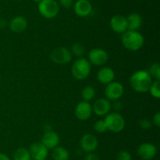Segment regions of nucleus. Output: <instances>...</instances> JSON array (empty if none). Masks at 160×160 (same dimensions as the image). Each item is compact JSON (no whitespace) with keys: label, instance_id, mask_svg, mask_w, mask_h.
<instances>
[{"label":"nucleus","instance_id":"16","mask_svg":"<svg viewBox=\"0 0 160 160\" xmlns=\"http://www.w3.org/2000/svg\"><path fill=\"white\" fill-rule=\"evenodd\" d=\"M42 143L48 149H53L57 147L59 143V136L56 132L46 130L42 138Z\"/></svg>","mask_w":160,"mask_h":160},{"label":"nucleus","instance_id":"14","mask_svg":"<svg viewBox=\"0 0 160 160\" xmlns=\"http://www.w3.org/2000/svg\"><path fill=\"white\" fill-rule=\"evenodd\" d=\"M73 9L78 17H85L92 13V5L89 0H78L73 4Z\"/></svg>","mask_w":160,"mask_h":160},{"label":"nucleus","instance_id":"31","mask_svg":"<svg viewBox=\"0 0 160 160\" xmlns=\"http://www.w3.org/2000/svg\"><path fill=\"white\" fill-rule=\"evenodd\" d=\"M153 124L157 127L160 126V112H157L153 117Z\"/></svg>","mask_w":160,"mask_h":160},{"label":"nucleus","instance_id":"11","mask_svg":"<svg viewBox=\"0 0 160 160\" xmlns=\"http://www.w3.org/2000/svg\"><path fill=\"white\" fill-rule=\"evenodd\" d=\"M92 113V107L88 101L80 102L75 108V115L79 120L86 121L90 119Z\"/></svg>","mask_w":160,"mask_h":160},{"label":"nucleus","instance_id":"23","mask_svg":"<svg viewBox=\"0 0 160 160\" xmlns=\"http://www.w3.org/2000/svg\"><path fill=\"white\" fill-rule=\"evenodd\" d=\"M81 96L85 101H89V100H92L95 96V90L93 86H88L84 87L81 92Z\"/></svg>","mask_w":160,"mask_h":160},{"label":"nucleus","instance_id":"32","mask_svg":"<svg viewBox=\"0 0 160 160\" xmlns=\"http://www.w3.org/2000/svg\"><path fill=\"white\" fill-rule=\"evenodd\" d=\"M113 107H114V108H115V109L117 110V111H119V110L121 109L122 104L120 103V101H118V100H117V101H116V100H115V103H114Z\"/></svg>","mask_w":160,"mask_h":160},{"label":"nucleus","instance_id":"18","mask_svg":"<svg viewBox=\"0 0 160 160\" xmlns=\"http://www.w3.org/2000/svg\"><path fill=\"white\" fill-rule=\"evenodd\" d=\"M114 78H115V73L110 67H102L97 73V78L102 84H109L113 81Z\"/></svg>","mask_w":160,"mask_h":160},{"label":"nucleus","instance_id":"21","mask_svg":"<svg viewBox=\"0 0 160 160\" xmlns=\"http://www.w3.org/2000/svg\"><path fill=\"white\" fill-rule=\"evenodd\" d=\"M14 160H31L29 150L25 147H20L17 149L13 154Z\"/></svg>","mask_w":160,"mask_h":160},{"label":"nucleus","instance_id":"5","mask_svg":"<svg viewBox=\"0 0 160 160\" xmlns=\"http://www.w3.org/2000/svg\"><path fill=\"white\" fill-rule=\"evenodd\" d=\"M107 130L112 133H120L124 129L125 120L118 112H112L107 115L104 119Z\"/></svg>","mask_w":160,"mask_h":160},{"label":"nucleus","instance_id":"33","mask_svg":"<svg viewBox=\"0 0 160 160\" xmlns=\"http://www.w3.org/2000/svg\"><path fill=\"white\" fill-rule=\"evenodd\" d=\"M0 160H10V158H9L7 155L0 152Z\"/></svg>","mask_w":160,"mask_h":160},{"label":"nucleus","instance_id":"28","mask_svg":"<svg viewBox=\"0 0 160 160\" xmlns=\"http://www.w3.org/2000/svg\"><path fill=\"white\" fill-rule=\"evenodd\" d=\"M139 125H140V126L142 127L143 130H149V129L152 128V122H150L149 120H148V119H142V120H141L140 122H139Z\"/></svg>","mask_w":160,"mask_h":160},{"label":"nucleus","instance_id":"1","mask_svg":"<svg viewBox=\"0 0 160 160\" xmlns=\"http://www.w3.org/2000/svg\"><path fill=\"white\" fill-rule=\"evenodd\" d=\"M130 85L138 93H146L149 89L152 80L148 72L140 70L134 72L130 78Z\"/></svg>","mask_w":160,"mask_h":160},{"label":"nucleus","instance_id":"19","mask_svg":"<svg viewBox=\"0 0 160 160\" xmlns=\"http://www.w3.org/2000/svg\"><path fill=\"white\" fill-rule=\"evenodd\" d=\"M128 21V30L131 31H137L141 28L142 24V17L140 14L133 13L128 15L127 17Z\"/></svg>","mask_w":160,"mask_h":160},{"label":"nucleus","instance_id":"3","mask_svg":"<svg viewBox=\"0 0 160 160\" xmlns=\"http://www.w3.org/2000/svg\"><path fill=\"white\" fill-rule=\"evenodd\" d=\"M91 72V64L85 58H79L72 65L71 73L73 78L78 80H84Z\"/></svg>","mask_w":160,"mask_h":160},{"label":"nucleus","instance_id":"4","mask_svg":"<svg viewBox=\"0 0 160 160\" xmlns=\"http://www.w3.org/2000/svg\"><path fill=\"white\" fill-rule=\"evenodd\" d=\"M41 15L46 19H52L58 15L59 6L56 0H42L38 5Z\"/></svg>","mask_w":160,"mask_h":160},{"label":"nucleus","instance_id":"34","mask_svg":"<svg viewBox=\"0 0 160 160\" xmlns=\"http://www.w3.org/2000/svg\"><path fill=\"white\" fill-rule=\"evenodd\" d=\"M0 24H1V26H0V28H3V27L6 26V21L3 20H0Z\"/></svg>","mask_w":160,"mask_h":160},{"label":"nucleus","instance_id":"37","mask_svg":"<svg viewBox=\"0 0 160 160\" xmlns=\"http://www.w3.org/2000/svg\"><path fill=\"white\" fill-rule=\"evenodd\" d=\"M19 1H20V0H19Z\"/></svg>","mask_w":160,"mask_h":160},{"label":"nucleus","instance_id":"2","mask_svg":"<svg viewBox=\"0 0 160 160\" xmlns=\"http://www.w3.org/2000/svg\"><path fill=\"white\" fill-rule=\"evenodd\" d=\"M122 43L123 46L131 51H138L145 43L144 36L137 31L128 30L123 33Z\"/></svg>","mask_w":160,"mask_h":160},{"label":"nucleus","instance_id":"22","mask_svg":"<svg viewBox=\"0 0 160 160\" xmlns=\"http://www.w3.org/2000/svg\"><path fill=\"white\" fill-rule=\"evenodd\" d=\"M70 52H71L72 55L73 54L74 56H78V57L81 58L85 53V48L80 42H75L74 44L72 45Z\"/></svg>","mask_w":160,"mask_h":160},{"label":"nucleus","instance_id":"15","mask_svg":"<svg viewBox=\"0 0 160 160\" xmlns=\"http://www.w3.org/2000/svg\"><path fill=\"white\" fill-rule=\"evenodd\" d=\"M111 107H112V104L108 99L99 98L94 103L92 111H94L97 115L103 116L109 114Z\"/></svg>","mask_w":160,"mask_h":160},{"label":"nucleus","instance_id":"35","mask_svg":"<svg viewBox=\"0 0 160 160\" xmlns=\"http://www.w3.org/2000/svg\"><path fill=\"white\" fill-rule=\"evenodd\" d=\"M32 1H34V2H35V3H40L41 1H42V0H32Z\"/></svg>","mask_w":160,"mask_h":160},{"label":"nucleus","instance_id":"26","mask_svg":"<svg viewBox=\"0 0 160 160\" xmlns=\"http://www.w3.org/2000/svg\"><path fill=\"white\" fill-rule=\"evenodd\" d=\"M94 129H95V131L99 133H102L107 131V127H106L104 120L97 121L94 125Z\"/></svg>","mask_w":160,"mask_h":160},{"label":"nucleus","instance_id":"25","mask_svg":"<svg viewBox=\"0 0 160 160\" xmlns=\"http://www.w3.org/2000/svg\"><path fill=\"white\" fill-rule=\"evenodd\" d=\"M151 77H154L156 80L160 79V64L159 63H154L149 67V72Z\"/></svg>","mask_w":160,"mask_h":160},{"label":"nucleus","instance_id":"29","mask_svg":"<svg viewBox=\"0 0 160 160\" xmlns=\"http://www.w3.org/2000/svg\"><path fill=\"white\" fill-rule=\"evenodd\" d=\"M60 5L66 9H70L73 5V0H59Z\"/></svg>","mask_w":160,"mask_h":160},{"label":"nucleus","instance_id":"8","mask_svg":"<svg viewBox=\"0 0 160 160\" xmlns=\"http://www.w3.org/2000/svg\"><path fill=\"white\" fill-rule=\"evenodd\" d=\"M109 60V55L104 50L95 48L88 53V61L90 64L96 66H102Z\"/></svg>","mask_w":160,"mask_h":160},{"label":"nucleus","instance_id":"27","mask_svg":"<svg viewBox=\"0 0 160 160\" xmlns=\"http://www.w3.org/2000/svg\"><path fill=\"white\" fill-rule=\"evenodd\" d=\"M116 160H131V155L128 151H120L117 153Z\"/></svg>","mask_w":160,"mask_h":160},{"label":"nucleus","instance_id":"13","mask_svg":"<svg viewBox=\"0 0 160 160\" xmlns=\"http://www.w3.org/2000/svg\"><path fill=\"white\" fill-rule=\"evenodd\" d=\"M110 27L112 31L118 34H123L128 31L127 17L122 15H115L111 18Z\"/></svg>","mask_w":160,"mask_h":160},{"label":"nucleus","instance_id":"7","mask_svg":"<svg viewBox=\"0 0 160 160\" xmlns=\"http://www.w3.org/2000/svg\"><path fill=\"white\" fill-rule=\"evenodd\" d=\"M124 93V88L118 82H111L105 89V94L109 100H117L120 99Z\"/></svg>","mask_w":160,"mask_h":160},{"label":"nucleus","instance_id":"24","mask_svg":"<svg viewBox=\"0 0 160 160\" xmlns=\"http://www.w3.org/2000/svg\"><path fill=\"white\" fill-rule=\"evenodd\" d=\"M148 91L150 92L151 95L156 99H159L160 97V83L159 80H156L152 82L151 86H150Z\"/></svg>","mask_w":160,"mask_h":160},{"label":"nucleus","instance_id":"17","mask_svg":"<svg viewBox=\"0 0 160 160\" xmlns=\"http://www.w3.org/2000/svg\"><path fill=\"white\" fill-rule=\"evenodd\" d=\"M28 27V20L23 16H17L11 20L9 28L12 32L20 33L26 30Z\"/></svg>","mask_w":160,"mask_h":160},{"label":"nucleus","instance_id":"10","mask_svg":"<svg viewBox=\"0 0 160 160\" xmlns=\"http://www.w3.org/2000/svg\"><path fill=\"white\" fill-rule=\"evenodd\" d=\"M29 152L34 160H45L48 157V148L42 142H34L30 146Z\"/></svg>","mask_w":160,"mask_h":160},{"label":"nucleus","instance_id":"36","mask_svg":"<svg viewBox=\"0 0 160 160\" xmlns=\"http://www.w3.org/2000/svg\"><path fill=\"white\" fill-rule=\"evenodd\" d=\"M0 14H1V6H0Z\"/></svg>","mask_w":160,"mask_h":160},{"label":"nucleus","instance_id":"30","mask_svg":"<svg viewBox=\"0 0 160 160\" xmlns=\"http://www.w3.org/2000/svg\"><path fill=\"white\" fill-rule=\"evenodd\" d=\"M84 160H100L99 156L95 153H88L84 158Z\"/></svg>","mask_w":160,"mask_h":160},{"label":"nucleus","instance_id":"20","mask_svg":"<svg viewBox=\"0 0 160 160\" xmlns=\"http://www.w3.org/2000/svg\"><path fill=\"white\" fill-rule=\"evenodd\" d=\"M52 156L54 160H69L70 154L63 147H56L53 148Z\"/></svg>","mask_w":160,"mask_h":160},{"label":"nucleus","instance_id":"12","mask_svg":"<svg viewBox=\"0 0 160 160\" xmlns=\"http://www.w3.org/2000/svg\"><path fill=\"white\" fill-rule=\"evenodd\" d=\"M80 144H81V147L84 152L91 153V152H95L97 149L98 145V141L96 136L90 134V133H87L81 137Z\"/></svg>","mask_w":160,"mask_h":160},{"label":"nucleus","instance_id":"6","mask_svg":"<svg viewBox=\"0 0 160 160\" xmlns=\"http://www.w3.org/2000/svg\"><path fill=\"white\" fill-rule=\"evenodd\" d=\"M52 61L58 64H68L72 60V53L70 50L63 46L54 49L50 54Z\"/></svg>","mask_w":160,"mask_h":160},{"label":"nucleus","instance_id":"9","mask_svg":"<svg viewBox=\"0 0 160 160\" xmlns=\"http://www.w3.org/2000/svg\"><path fill=\"white\" fill-rule=\"evenodd\" d=\"M157 147L151 143H143L137 149L138 155L143 160H151L157 154Z\"/></svg>","mask_w":160,"mask_h":160},{"label":"nucleus","instance_id":"38","mask_svg":"<svg viewBox=\"0 0 160 160\" xmlns=\"http://www.w3.org/2000/svg\"></svg>","mask_w":160,"mask_h":160}]
</instances>
